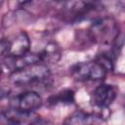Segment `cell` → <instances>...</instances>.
<instances>
[{
	"label": "cell",
	"instance_id": "cell-1",
	"mask_svg": "<svg viewBox=\"0 0 125 125\" xmlns=\"http://www.w3.org/2000/svg\"><path fill=\"white\" fill-rule=\"evenodd\" d=\"M89 38L104 47L111 46L119 36L118 22L112 17H103L93 21L88 29Z\"/></svg>",
	"mask_w": 125,
	"mask_h": 125
},
{
	"label": "cell",
	"instance_id": "cell-2",
	"mask_svg": "<svg viewBox=\"0 0 125 125\" xmlns=\"http://www.w3.org/2000/svg\"><path fill=\"white\" fill-rule=\"evenodd\" d=\"M50 79V70L43 62L30 64L10 74V81L18 86H30L35 84H48Z\"/></svg>",
	"mask_w": 125,
	"mask_h": 125
},
{
	"label": "cell",
	"instance_id": "cell-3",
	"mask_svg": "<svg viewBox=\"0 0 125 125\" xmlns=\"http://www.w3.org/2000/svg\"><path fill=\"white\" fill-rule=\"evenodd\" d=\"M106 73V68L97 60L78 62L71 67V75L78 81L102 80Z\"/></svg>",
	"mask_w": 125,
	"mask_h": 125
},
{
	"label": "cell",
	"instance_id": "cell-4",
	"mask_svg": "<svg viewBox=\"0 0 125 125\" xmlns=\"http://www.w3.org/2000/svg\"><path fill=\"white\" fill-rule=\"evenodd\" d=\"M30 40L26 32L21 31L12 39L2 38L0 43V52L2 58L21 57L29 53Z\"/></svg>",
	"mask_w": 125,
	"mask_h": 125
},
{
	"label": "cell",
	"instance_id": "cell-5",
	"mask_svg": "<svg viewBox=\"0 0 125 125\" xmlns=\"http://www.w3.org/2000/svg\"><path fill=\"white\" fill-rule=\"evenodd\" d=\"M43 104L41 96L35 91H27L21 93L11 101L13 108L25 113H32L38 109Z\"/></svg>",
	"mask_w": 125,
	"mask_h": 125
},
{
	"label": "cell",
	"instance_id": "cell-6",
	"mask_svg": "<svg viewBox=\"0 0 125 125\" xmlns=\"http://www.w3.org/2000/svg\"><path fill=\"white\" fill-rule=\"evenodd\" d=\"M116 98V90L112 85L101 84L91 95L92 104L99 108L108 107Z\"/></svg>",
	"mask_w": 125,
	"mask_h": 125
},
{
	"label": "cell",
	"instance_id": "cell-7",
	"mask_svg": "<svg viewBox=\"0 0 125 125\" xmlns=\"http://www.w3.org/2000/svg\"><path fill=\"white\" fill-rule=\"evenodd\" d=\"M41 62L43 63H56L62 57V49L56 42H50L46 45L44 50L39 53Z\"/></svg>",
	"mask_w": 125,
	"mask_h": 125
},
{
	"label": "cell",
	"instance_id": "cell-8",
	"mask_svg": "<svg viewBox=\"0 0 125 125\" xmlns=\"http://www.w3.org/2000/svg\"><path fill=\"white\" fill-rule=\"evenodd\" d=\"M96 117L92 114L78 110L70 114L63 122V125H96Z\"/></svg>",
	"mask_w": 125,
	"mask_h": 125
},
{
	"label": "cell",
	"instance_id": "cell-9",
	"mask_svg": "<svg viewBox=\"0 0 125 125\" xmlns=\"http://www.w3.org/2000/svg\"><path fill=\"white\" fill-rule=\"evenodd\" d=\"M48 103L50 104H71L74 103V92L70 89H64L57 95L50 97Z\"/></svg>",
	"mask_w": 125,
	"mask_h": 125
},
{
	"label": "cell",
	"instance_id": "cell-10",
	"mask_svg": "<svg viewBox=\"0 0 125 125\" xmlns=\"http://www.w3.org/2000/svg\"><path fill=\"white\" fill-rule=\"evenodd\" d=\"M30 125H53L51 121L47 120V119H43V118H37L35 120H33Z\"/></svg>",
	"mask_w": 125,
	"mask_h": 125
}]
</instances>
